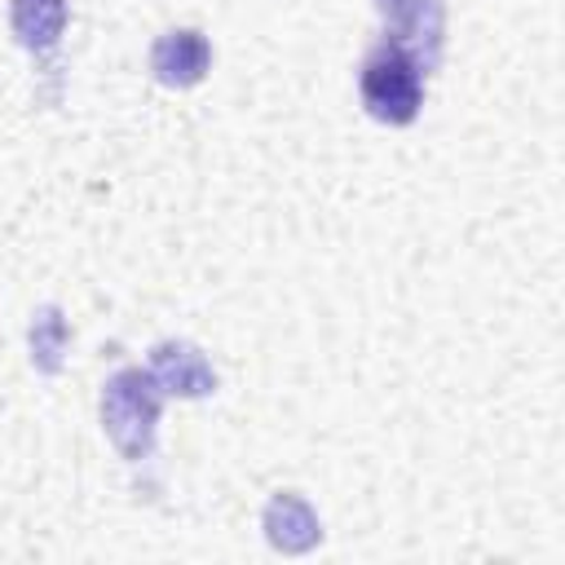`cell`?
Masks as SVG:
<instances>
[{
  "label": "cell",
  "mask_w": 565,
  "mask_h": 565,
  "mask_svg": "<svg viewBox=\"0 0 565 565\" xmlns=\"http://www.w3.org/2000/svg\"><path fill=\"white\" fill-rule=\"evenodd\" d=\"M62 353H66V318H62V309L44 305L31 318V362H35V371L57 375L62 371Z\"/></svg>",
  "instance_id": "obj_8"
},
{
  "label": "cell",
  "mask_w": 565,
  "mask_h": 565,
  "mask_svg": "<svg viewBox=\"0 0 565 565\" xmlns=\"http://www.w3.org/2000/svg\"><path fill=\"white\" fill-rule=\"evenodd\" d=\"M362 106L380 119V124H411L424 106V66L415 53L397 49V44H380L366 62H362Z\"/></svg>",
  "instance_id": "obj_2"
},
{
  "label": "cell",
  "mask_w": 565,
  "mask_h": 565,
  "mask_svg": "<svg viewBox=\"0 0 565 565\" xmlns=\"http://www.w3.org/2000/svg\"><path fill=\"white\" fill-rule=\"evenodd\" d=\"M380 18H384V35L388 44L406 49V53H424V62L437 57L441 44V4L437 0H375Z\"/></svg>",
  "instance_id": "obj_3"
},
{
  "label": "cell",
  "mask_w": 565,
  "mask_h": 565,
  "mask_svg": "<svg viewBox=\"0 0 565 565\" xmlns=\"http://www.w3.org/2000/svg\"><path fill=\"white\" fill-rule=\"evenodd\" d=\"M9 22H13L18 44L44 53V49H53L62 40L66 0H9Z\"/></svg>",
  "instance_id": "obj_7"
},
{
  "label": "cell",
  "mask_w": 565,
  "mask_h": 565,
  "mask_svg": "<svg viewBox=\"0 0 565 565\" xmlns=\"http://www.w3.org/2000/svg\"><path fill=\"white\" fill-rule=\"evenodd\" d=\"M265 539H269L278 552L300 556V552L318 547V539H322V521H318V512H313L300 494L278 490V494L265 503Z\"/></svg>",
  "instance_id": "obj_6"
},
{
  "label": "cell",
  "mask_w": 565,
  "mask_h": 565,
  "mask_svg": "<svg viewBox=\"0 0 565 565\" xmlns=\"http://www.w3.org/2000/svg\"><path fill=\"white\" fill-rule=\"evenodd\" d=\"M159 406H163V388L154 384L150 371L124 366V371H115L106 380V388H102V424H106V433H110V441L119 446L124 459H146L150 455Z\"/></svg>",
  "instance_id": "obj_1"
},
{
  "label": "cell",
  "mask_w": 565,
  "mask_h": 565,
  "mask_svg": "<svg viewBox=\"0 0 565 565\" xmlns=\"http://www.w3.org/2000/svg\"><path fill=\"white\" fill-rule=\"evenodd\" d=\"M150 375L163 393H177V397H203L216 388L212 362L185 340H159L150 349Z\"/></svg>",
  "instance_id": "obj_4"
},
{
  "label": "cell",
  "mask_w": 565,
  "mask_h": 565,
  "mask_svg": "<svg viewBox=\"0 0 565 565\" xmlns=\"http://www.w3.org/2000/svg\"><path fill=\"white\" fill-rule=\"evenodd\" d=\"M207 62H212V49L203 40V31L194 26H181V31H163L150 49V71L159 84L168 88H190L207 75Z\"/></svg>",
  "instance_id": "obj_5"
}]
</instances>
